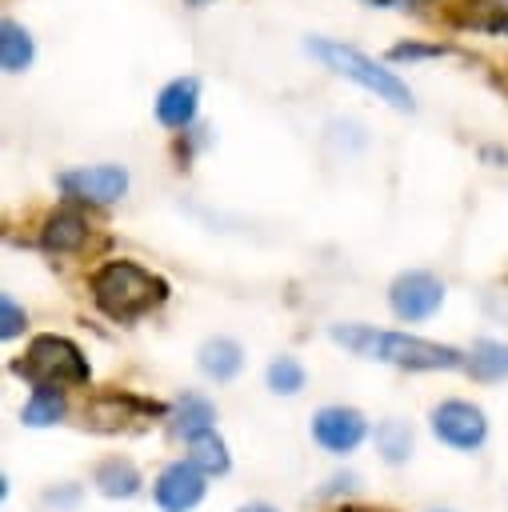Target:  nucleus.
<instances>
[{
    "mask_svg": "<svg viewBox=\"0 0 508 512\" xmlns=\"http://www.w3.org/2000/svg\"><path fill=\"white\" fill-rule=\"evenodd\" d=\"M140 484H144V480H140V472H136L132 460L112 456V460H104V464L96 468V488H100L104 496H112V500H128V496H136Z\"/></svg>",
    "mask_w": 508,
    "mask_h": 512,
    "instance_id": "obj_15",
    "label": "nucleus"
},
{
    "mask_svg": "<svg viewBox=\"0 0 508 512\" xmlns=\"http://www.w3.org/2000/svg\"><path fill=\"white\" fill-rule=\"evenodd\" d=\"M204 468H196L192 460H176L156 476V504L164 512H188L204 500Z\"/></svg>",
    "mask_w": 508,
    "mask_h": 512,
    "instance_id": "obj_9",
    "label": "nucleus"
},
{
    "mask_svg": "<svg viewBox=\"0 0 508 512\" xmlns=\"http://www.w3.org/2000/svg\"><path fill=\"white\" fill-rule=\"evenodd\" d=\"M240 512H276V508H272V504H244Z\"/></svg>",
    "mask_w": 508,
    "mask_h": 512,
    "instance_id": "obj_24",
    "label": "nucleus"
},
{
    "mask_svg": "<svg viewBox=\"0 0 508 512\" xmlns=\"http://www.w3.org/2000/svg\"><path fill=\"white\" fill-rule=\"evenodd\" d=\"M88 240V220L80 212H52L44 224V248L48 252H76Z\"/></svg>",
    "mask_w": 508,
    "mask_h": 512,
    "instance_id": "obj_13",
    "label": "nucleus"
},
{
    "mask_svg": "<svg viewBox=\"0 0 508 512\" xmlns=\"http://www.w3.org/2000/svg\"><path fill=\"white\" fill-rule=\"evenodd\" d=\"M328 336L364 360H380V364H396V368H412V372H440V368L448 372V368L468 364L464 352L452 344H436V340L408 336V332H384L372 324H332Z\"/></svg>",
    "mask_w": 508,
    "mask_h": 512,
    "instance_id": "obj_1",
    "label": "nucleus"
},
{
    "mask_svg": "<svg viewBox=\"0 0 508 512\" xmlns=\"http://www.w3.org/2000/svg\"><path fill=\"white\" fill-rule=\"evenodd\" d=\"M484 4H492V8H496V12H500V20H504V24H508V0H484Z\"/></svg>",
    "mask_w": 508,
    "mask_h": 512,
    "instance_id": "obj_23",
    "label": "nucleus"
},
{
    "mask_svg": "<svg viewBox=\"0 0 508 512\" xmlns=\"http://www.w3.org/2000/svg\"><path fill=\"white\" fill-rule=\"evenodd\" d=\"M468 372L484 384H496L508 376V344L500 340H476L472 344V356H468Z\"/></svg>",
    "mask_w": 508,
    "mask_h": 512,
    "instance_id": "obj_17",
    "label": "nucleus"
},
{
    "mask_svg": "<svg viewBox=\"0 0 508 512\" xmlns=\"http://www.w3.org/2000/svg\"><path fill=\"white\" fill-rule=\"evenodd\" d=\"M12 372L28 376L32 384H88V360L64 336H36Z\"/></svg>",
    "mask_w": 508,
    "mask_h": 512,
    "instance_id": "obj_4",
    "label": "nucleus"
},
{
    "mask_svg": "<svg viewBox=\"0 0 508 512\" xmlns=\"http://www.w3.org/2000/svg\"><path fill=\"white\" fill-rule=\"evenodd\" d=\"M196 364H200V372H204L208 380L224 384V380H232V376L244 368V348H240L236 340H228V336H212V340L200 344Z\"/></svg>",
    "mask_w": 508,
    "mask_h": 512,
    "instance_id": "obj_11",
    "label": "nucleus"
},
{
    "mask_svg": "<svg viewBox=\"0 0 508 512\" xmlns=\"http://www.w3.org/2000/svg\"><path fill=\"white\" fill-rule=\"evenodd\" d=\"M364 436H368V420L356 408H348V404H328V408H320L312 416V440L320 448L336 452V456L352 452Z\"/></svg>",
    "mask_w": 508,
    "mask_h": 512,
    "instance_id": "obj_8",
    "label": "nucleus"
},
{
    "mask_svg": "<svg viewBox=\"0 0 508 512\" xmlns=\"http://www.w3.org/2000/svg\"><path fill=\"white\" fill-rule=\"evenodd\" d=\"M388 304L400 320H428L440 304H444V284L424 272V268H412V272H400L388 288Z\"/></svg>",
    "mask_w": 508,
    "mask_h": 512,
    "instance_id": "obj_6",
    "label": "nucleus"
},
{
    "mask_svg": "<svg viewBox=\"0 0 508 512\" xmlns=\"http://www.w3.org/2000/svg\"><path fill=\"white\" fill-rule=\"evenodd\" d=\"M432 432L448 444V448H460V452H472L484 444L488 436V420L476 404L468 400H444L432 408Z\"/></svg>",
    "mask_w": 508,
    "mask_h": 512,
    "instance_id": "obj_7",
    "label": "nucleus"
},
{
    "mask_svg": "<svg viewBox=\"0 0 508 512\" xmlns=\"http://www.w3.org/2000/svg\"><path fill=\"white\" fill-rule=\"evenodd\" d=\"M372 4H380V8H400V12H416V8H424V4H432V0H372Z\"/></svg>",
    "mask_w": 508,
    "mask_h": 512,
    "instance_id": "obj_22",
    "label": "nucleus"
},
{
    "mask_svg": "<svg viewBox=\"0 0 508 512\" xmlns=\"http://www.w3.org/2000/svg\"><path fill=\"white\" fill-rule=\"evenodd\" d=\"M64 412H68V404H64L60 384H32V396L20 408V420L28 428H48V424H60Z\"/></svg>",
    "mask_w": 508,
    "mask_h": 512,
    "instance_id": "obj_12",
    "label": "nucleus"
},
{
    "mask_svg": "<svg viewBox=\"0 0 508 512\" xmlns=\"http://www.w3.org/2000/svg\"><path fill=\"white\" fill-rule=\"evenodd\" d=\"M60 192L84 204H116L128 192V172L120 164H84L56 176Z\"/></svg>",
    "mask_w": 508,
    "mask_h": 512,
    "instance_id": "obj_5",
    "label": "nucleus"
},
{
    "mask_svg": "<svg viewBox=\"0 0 508 512\" xmlns=\"http://www.w3.org/2000/svg\"><path fill=\"white\" fill-rule=\"evenodd\" d=\"M308 52L324 64V68H332L336 76H344V80H352V84H360V88H368L376 100H384L388 108H396V112H412L416 108V100H412V88L388 68V64H380L376 56H368V52H360L356 44H340V40H312L308 44Z\"/></svg>",
    "mask_w": 508,
    "mask_h": 512,
    "instance_id": "obj_3",
    "label": "nucleus"
},
{
    "mask_svg": "<svg viewBox=\"0 0 508 512\" xmlns=\"http://www.w3.org/2000/svg\"><path fill=\"white\" fill-rule=\"evenodd\" d=\"M188 460H192L196 468H204L208 476H216V472H228V464H232V456H228V444L216 436V428H204V432L188 436Z\"/></svg>",
    "mask_w": 508,
    "mask_h": 512,
    "instance_id": "obj_16",
    "label": "nucleus"
},
{
    "mask_svg": "<svg viewBox=\"0 0 508 512\" xmlns=\"http://www.w3.org/2000/svg\"><path fill=\"white\" fill-rule=\"evenodd\" d=\"M164 280L152 276L148 268L132 264V260H112L104 268H96L92 276V300L104 316L120 320V324H132L140 320L144 312H152L160 300H164Z\"/></svg>",
    "mask_w": 508,
    "mask_h": 512,
    "instance_id": "obj_2",
    "label": "nucleus"
},
{
    "mask_svg": "<svg viewBox=\"0 0 508 512\" xmlns=\"http://www.w3.org/2000/svg\"><path fill=\"white\" fill-rule=\"evenodd\" d=\"M0 32H4V36H0V60H4V72H24V68L32 64V56H36V44H32L28 28L16 24V20H4Z\"/></svg>",
    "mask_w": 508,
    "mask_h": 512,
    "instance_id": "obj_18",
    "label": "nucleus"
},
{
    "mask_svg": "<svg viewBox=\"0 0 508 512\" xmlns=\"http://www.w3.org/2000/svg\"><path fill=\"white\" fill-rule=\"evenodd\" d=\"M304 380H308V372H304V364L292 360V356H276V360L268 364V388H272L276 396H296V392L304 388Z\"/></svg>",
    "mask_w": 508,
    "mask_h": 512,
    "instance_id": "obj_20",
    "label": "nucleus"
},
{
    "mask_svg": "<svg viewBox=\"0 0 508 512\" xmlns=\"http://www.w3.org/2000/svg\"><path fill=\"white\" fill-rule=\"evenodd\" d=\"M172 428H176L184 440L196 436V432H204V428H216V404H212L208 396H200V392H184V396L176 400Z\"/></svg>",
    "mask_w": 508,
    "mask_h": 512,
    "instance_id": "obj_14",
    "label": "nucleus"
},
{
    "mask_svg": "<svg viewBox=\"0 0 508 512\" xmlns=\"http://www.w3.org/2000/svg\"><path fill=\"white\" fill-rule=\"evenodd\" d=\"M196 108H200V84H196V76H176L156 96V120L164 128H188L196 120Z\"/></svg>",
    "mask_w": 508,
    "mask_h": 512,
    "instance_id": "obj_10",
    "label": "nucleus"
},
{
    "mask_svg": "<svg viewBox=\"0 0 508 512\" xmlns=\"http://www.w3.org/2000/svg\"><path fill=\"white\" fill-rule=\"evenodd\" d=\"M376 452L388 464H404L412 456V428L404 420H380L376 424Z\"/></svg>",
    "mask_w": 508,
    "mask_h": 512,
    "instance_id": "obj_19",
    "label": "nucleus"
},
{
    "mask_svg": "<svg viewBox=\"0 0 508 512\" xmlns=\"http://www.w3.org/2000/svg\"><path fill=\"white\" fill-rule=\"evenodd\" d=\"M24 324H28V316H24V312H20V304L4 292V296H0V336H4V340H12V336H20V332H24Z\"/></svg>",
    "mask_w": 508,
    "mask_h": 512,
    "instance_id": "obj_21",
    "label": "nucleus"
}]
</instances>
